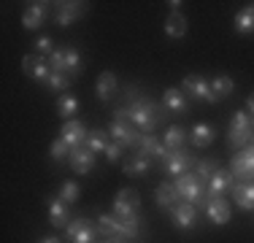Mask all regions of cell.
<instances>
[{"instance_id": "obj_20", "label": "cell", "mask_w": 254, "mask_h": 243, "mask_svg": "<svg viewBox=\"0 0 254 243\" xmlns=\"http://www.w3.org/2000/svg\"><path fill=\"white\" fill-rule=\"evenodd\" d=\"M205 214H208L211 224H216V227H222V224L230 222V203L225 197H214L208 203V208H205Z\"/></svg>"}, {"instance_id": "obj_24", "label": "cell", "mask_w": 254, "mask_h": 243, "mask_svg": "<svg viewBox=\"0 0 254 243\" xmlns=\"http://www.w3.org/2000/svg\"><path fill=\"white\" fill-rule=\"evenodd\" d=\"M214 138H216V130L211 124H205V122L195 124V127H192V132H190V141H192V146H197V149L211 146V143H214Z\"/></svg>"}, {"instance_id": "obj_15", "label": "cell", "mask_w": 254, "mask_h": 243, "mask_svg": "<svg viewBox=\"0 0 254 243\" xmlns=\"http://www.w3.org/2000/svg\"><path fill=\"white\" fill-rule=\"evenodd\" d=\"M70 168H73V173L78 176H87L89 170L95 168V151H89L87 146H78V149L70 151Z\"/></svg>"}, {"instance_id": "obj_2", "label": "cell", "mask_w": 254, "mask_h": 243, "mask_svg": "<svg viewBox=\"0 0 254 243\" xmlns=\"http://www.w3.org/2000/svg\"><path fill=\"white\" fill-rule=\"evenodd\" d=\"M173 186H176L179 197L184 200V203H192L195 208H208V203H205V197H208V181L200 179L195 170L181 173Z\"/></svg>"}, {"instance_id": "obj_14", "label": "cell", "mask_w": 254, "mask_h": 243, "mask_svg": "<svg viewBox=\"0 0 254 243\" xmlns=\"http://www.w3.org/2000/svg\"><path fill=\"white\" fill-rule=\"evenodd\" d=\"M171 216H173V224H176L179 230H192L195 227V222H197V208L192 203H176L171 208Z\"/></svg>"}, {"instance_id": "obj_32", "label": "cell", "mask_w": 254, "mask_h": 243, "mask_svg": "<svg viewBox=\"0 0 254 243\" xmlns=\"http://www.w3.org/2000/svg\"><path fill=\"white\" fill-rule=\"evenodd\" d=\"M87 146L89 151H95V154H98V151H106L108 149V132H103V130H89V135H87Z\"/></svg>"}, {"instance_id": "obj_4", "label": "cell", "mask_w": 254, "mask_h": 243, "mask_svg": "<svg viewBox=\"0 0 254 243\" xmlns=\"http://www.w3.org/2000/svg\"><path fill=\"white\" fill-rule=\"evenodd\" d=\"M141 194L135 189H119L114 200V216L122 219L125 224H141Z\"/></svg>"}, {"instance_id": "obj_37", "label": "cell", "mask_w": 254, "mask_h": 243, "mask_svg": "<svg viewBox=\"0 0 254 243\" xmlns=\"http://www.w3.org/2000/svg\"><path fill=\"white\" fill-rule=\"evenodd\" d=\"M216 170H219V162H216V160H200V162L195 165V173L200 176V179H205V181H208L211 176L216 173Z\"/></svg>"}, {"instance_id": "obj_18", "label": "cell", "mask_w": 254, "mask_h": 243, "mask_svg": "<svg viewBox=\"0 0 254 243\" xmlns=\"http://www.w3.org/2000/svg\"><path fill=\"white\" fill-rule=\"evenodd\" d=\"M233 197H235V205L241 211H254V184L252 181H235Z\"/></svg>"}, {"instance_id": "obj_29", "label": "cell", "mask_w": 254, "mask_h": 243, "mask_svg": "<svg viewBox=\"0 0 254 243\" xmlns=\"http://www.w3.org/2000/svg\"><path fill=\"white\" fill-rule=\"evenodd\" d=\"M114 95H117V76H114L111 70L100 73V78H98V97H100V100H111Z\"/></svg>"}, {"instance_id": "obj_7", "label": "cell", "mask_w": 254, "mask_h": 243, "mask_svg": "<svg viewBox=\"0 0 254 243\" xmlns=\"http://www.w3.org/2000/svg\"><path fill=\"white\" fill-rule=\"evenodd\" d=\"M108 135H111L117 143L127 146V149H138V146H141V141H143V135L130 124V122H117V119H114L111 127H108Z\"/></svg>"}, {"instance_id": "obj_39", "label": "cell", "mask_w": 254, "mask_h": 243, "mask_svg": "<svg viewBox=\"0 0 254 243\" xmlns=\"http://www.w3.org/2000/svg\"><path fill=\"white\" fill-rule=\"evenodd\" d=\"M119 157H122V143H108V149H106V160L108 162H119Z\"/></svg>"}, {"instance_id": "obj_41", "label": "cell", "mask_w": 254, "mask_h": 243, "mask_svg": "<svg viewBox=\"0 0 254 243\" xmlns=\"http://www.w3.org/2000/svg\"><path fill=\"white\" fill-rule=\"evenodd\" d=\"M246 114H249V117H254V95L246 100Z\"/></svg>"}, {"instance_id": "obj_31", "label": "cell", "mask_w": 254, "mask_h": 243, "mask_svg": "<svg viewBox=\"0 0 254 243\" xmlns=\"http://www.w3.org/2000/svg\"><path fill=\"white\" fill-rule=\"evenodd\" d=\"M57 114H60L63 119L70 122V117H73V114H78V100H76L70 92L60 95V97H57Z\"/></svg>"}, {"instance_id": "obj_25", "label": "cell", "mask_w": 254, "mask_h": 243, "mask_svg": "<svg viewBox=\"0 0 254 243\" xmlns=\"http://www.w3.org/2000/svg\"><path fill=\"white\" fill-rule=\"evenodd\" d=\"M187 106H190V97L181 92V89H176V87H168L165 89V108L171 114H184Z\"/></svg>"}, {"instance_id": "obj_6", "label": "cell", "mask_w": 254, "mask_h": 243, "mask_svg": "<svg viewBox=\"0 0 254 243\" xmlns=\"http://www.w3.org/2000/svg\"><path fill=\"white\" fill-rule=\"evenodd\" d=\"M181 92H184L190 100H205V103H219L214 95V89H211V81L203 76H187L184 81H181Z\"/></svg>"}, {"instance_id": "obj_43", "label": "cell", "mask_w": 254, "mask_h": 243, "mask_svg": "<svg viewBox=\"0 0 254 243\" xmlns=\"http://www.w3.org/2000/svg\"><path fill=\"white\" fill-rule=\"evenodd\" d=\"M168 5H171V11H173V14H179V8H181V3H179V0H171Z\"/></svg>"}, {"instance_id": "obj_12", "label": "cell", "mask_w": 254, "mask_h": 243, "mask_svg": "<svg viewBox=\"0 0 254 243\" xmlns=\"http://www.w3.org/2000/svg\"><path fill=\"white\" fill-rule=\"evenodd\" d=\"M87 135H89L87 124H84V122H76V119L65 122L63 130H60V138H63V141L68 143L70 149H78V146H84V143H87Z\"/></svg>"}, {"instance_id": "obj_10", "label": "cell", "mask_w": 254, "mask_h": 243, "mask_svg": "<svg viewBox=\"0 0 254 243\" xmlns=\"http://www.w3.org/2000/svg\"><path fill=\"white\" fill-rule=\"evenodd\" d=\"M230 173H233L235 179H241V181H252L254 179V149H252V146L241 149L238 154L233 157Z\"/></svg>"}, {"instance_id": "obj_8", "label": "cell", "mask_w": 254, "mask_h": 243, "mask_svg": "<svg viewBox=\"0 0 254 243\" xmlns=\"http://www.w3.org/2000/svg\"><path fill=\"white\" fill-rule=\"evenodd\" d=\"M65 235L70 243H98V227L87 219H73L65 227Z\"/></svg>"}, {"instance_id": "obj_30", "label": "cell", "mask_w": 254, "mask_h": 243, "mask_svg": "<svg viewBox=\"0 0 254 243\" xmlns=\"http://www.w3.org/2000/svg\"><path fill=\"white\" fill-rule=\"evenodd\" d=\"M165 35L168 38H184L187 35V19L181 14H171L165 19Z\"/></svg>"}, {"instance_id": "obj_9", "label": "cell", "mask_w": 254, "mask_h": 243, "mask_svg": "<svg viewBox=\"0 0 254 243\" xmlns=\"http://www.w3.org/2000/svg\"><path fill=\"white\" fill-rule=\"evenodd\" d=\"M192 165H197V160L190 154L187 149H176V151H168V157H165V162H162V168H165V173L168 176H179L181 173H187Z\"/></svg>"}, {"instance_id": "obj_3", "label": "cell", "mask_w": 254, "mask_h": 243, "mask_svg": "<svg viewBox=\"0 0 254 243\" xmlns=\"http://www.w3.org/2000/svg\"><path fill=\"white\" fill-rule=\"evenodd\" d=\"M49 68H52V73H63L68 78H78L84 62H81V54L76 49L65 46V49H54L49 54Z\"/></svg>"}, {"instance_id": "obj_1", "label": "cell", "mask_w": 254, "mask_h": 243, "mask_svg": "<svg viewBox=\"0 0 254 243\" xmlns=\"http://www.w3.org/2000/svg\"><path fill=\"white\" fill-rule=\"evenodd\" d=\"M114 119L117 122H130L132 127H138V130H143L146 135H152L162 122V108L157 106L154 100H149V97L132 95V103L125 106V108H117V111H114Z\"/></svg>"}, {"instance_id": "obj_33", "label": "cell", "mask_w": 254, "mask_h": 243, "mask_svg": "<svg viewBox=\"0 0 254 243\" xmlns=\"http://www.w3.org/2000/svg\"><path fill=\"white\" fill-rule=\"evenodd\" d=\"M211 89H214L216 100H222V97L233 95V89H235V81H233L230 76H216L214 81H211Z\"/></svg>"}, {"instance_id": "obj_35", "label": "cell", "mask_w": 254, "mask_h": 243, "mask_svg": "<svg viewBox=\"0 0 254 243\" xmlns=\"http://www.w3.org/2000/svg\"><path fill=\"white\" fill-rule=\"evenodd\" d=\"M70 151H73V149H70V146L65 143L63 138H57V141L52 143V151H49V154H52L54 162H63V160H70Z\"/></svg>"}, {"instance_id": "obj_42", "label": "cell", "mask_w": 254, "mask_h": 243, "mask_svg": "<svg viewBox=\"0 0 254 243\" xmlns=\"http://www.w3.org/2000/svg\"><path fill=\"white\" fill-rule=\"evenodd\" d=\"M38 243H63V241H60L57 235H46V238H41Z\"/></svg>"}, {"instance_id": "obj_44", "label": "cell", "mask_w": 254, "mask_h": 243, "mask_svg": "<svg viewBox=\"0 0 254 243\" xmlns=\"http://www.w3.org/2000/svg\"><path fill=\"white\" fill-rule=\"evenodd\" d=\"M252 130H254V119H252Z\"/></svg>"}, {"instance_id": "obj_34", "label": "cell", "mask_w": 254, "mask_h": 243, "mask_svg": "<svg viewBox=\"0 0 254 243\" xmlns=\"http://www.w3.org/2000/svg\"><path fill=\"white\" fill-rule=\"evenodd\" d=\"M78 194H81V186H78L76 181H65V184L60 186V194H57V197L63 200V203L70 205V203H76V200H78Z\"/></svg>"}, {"instance_id": "obj_28", "label": "cell", "mask_w": 254, "mask_h": 243, "mask_svg": "<svg viewBox=\"0 0 254 243\" xmlns=\"http://www.w3.org/2000/svg\"><path fill=\"white\" fill-rule=\"evenodd\" d=\"M187 138H190V135H187L184 127L171 124V127L165 130V141H162V143L168 146V151H176V149H184V141H187Z\"/></svg>"}, {"instance_id": "obj_16", "label": "cell", "mask_w": 254, "mask_h": 243, "mask_svg": "<svg viewBox=\"0 0 254 243\" xmlns=\"http://www.w3.org/2000/svg\"><path fill=\"white\" fill-rule=\"evenodd\" d=\"M84 11H87V3H57L54 22H57V27H68V24H73Z\"/></svg>"}, {"instance_id": "obj_17", "label": "cell", "mask_w": 254, "mask_h": 243, "mask_svg": "<svg viewBox=\"0 0 254 243\" xmlns=\"http://www.w3.org/2000/svg\"><path fill=\"white\" fill-rule=\"evenodd\" d=\"M46 11H49V3H30L25 8V14H22V27L38 30L46 22Z\"/></svg>"}, {"instance_id": "obj_36", "label": "cell", "mask_w": 254, "mask_h": 243, "mask_svg": "<svg viewBox=\"0 0 254 243\" xmlns=\"http://www.w3.org/2000/svg\"><path fill=\"white\" fill-rule=\"evenodd\" d=\"M70 81H73V78L63 76V73H52L49 81H46V87H49L52 92H63V95H65V89L70 87Z\"/></svg>"}, {"instance_id": "obj_11", "label": "cell", "mask_w": 254, "mask_h": 243, "mask_svg": "<svg viewBox=\"0 0 254 243\" xmlns=\"http://www.w3.org/2000/svg\"><path fill=\"white\" fill-rule=\"evenodd\" d=\"M22 68L30 78H35V81L46 84L52 76V68H49V60H44L41 54H27L25 60H22Z\"/></svg>"}, {"instance_id": "obj_21", "label": "cell", "mask_w": 254, "mask_h": 243, "mask_svg": "<svg viewBox=\"0 0 254 243\" xmlns=\"http://www.w3.org/2000/svg\"><path fill=\"white\" fill-rule=\"evenodd\" d=\"M138 151H141V154H146L149 160H160V162H165V157H168V146L162 143V141H157L154 135H143Z\"/></svg>"}, {"instance_id": "obj_40", "label": "cell", "mask_w": 254, "mask_h": 243, "mask_svg": "<svg viewBox=\"0 0 254 243\" xmlns=\"http://www.w3.org/2000/svg\"><path fill=\"white\" fill-rule=\"evenodd\" d=\"M103 243H130L127 238H122V235H114V238H106Z\"/></svg>"}, {"instance_id": "obj_23", "label": "cell", "mask_w": 254, "mask_h": 243, "mask_svg": "<svg viewBox=\"0 0 254 243\" xmlns=\"http://www.w3.org/2000/svg\"><path fill=\"white\" fill-rule=\"evenodd\" d=\"M154 200H157V205H160L162 211H171V208L179 203L181 197H179L176 186H173V184H168V181H165V184H160V186L154 189Z\"/></svg>"}, {"instance_id": "obj_38", "label": "cell", "mask_w": 254, "mask_h": 243, "mask_svg": "<svg viewBox=\"0 0 254 243\" xmlns=\"http://www.w3.org/2000/svg\"><path fill=\"white\" fill-rule=\"evenodd\" d=\"M33 49H35V54H41V57H44V54H52L54 52V41L49 38V35H38V38H35V44H33Z\"/></svg>"}, {"instance_id": "obj_27", "label": "cell", "mask_w": 254, "mask_h": 243, "mask_svg": "<svg viewBox=\"0 0 254 243\" xmlns=\"http://www.w3.org/2000/svg\"><path fill=\"white\" fill-rule=\"evenodd\" d=\"M149 168H152V160H149L146 154H141V151H135L132 157L125 160V173L127 176H143Z\"/></svg>"}, {"instance_id": "obj_13", "label": "cell", "mask_w": 254, "mask_h": 243, "mask_svg": "<svg viewBox=\"0 0 254 243\" xmlns=\"http://www.w3.org/2000/svg\"><path fill=\"white\" fill-rule=\"evenodd\" d=\"M233 184H235V176L230 173V170H216L214 176L208 179V200H214V197H225V194L233 189Z\"/></svg>"}, {"instance_id": "obj_26", "label": "cell", "mask_w": 254, "mask_h": 243, "mask_svg": "<svg viewBox=\"0 0 254 243\" xmlns=\"http://www.w3.org/2000/svg\"><path fill=\"white\" fill-rule=\"evenodd\" d=\"M233 27H235V33H241V35L254 33V5H246V8H241L238 14H235Z\"/></svg>"}, {"instance_id": "obj_19", "label": "cell", "mask_w": 254, "mask_h": 243, "mask_svg": "<svg viewBox=\"0 0 254 243\" xmlns=\"http://www.w3.org/2000/svg\"><path fill=\"white\" fill-rule=\"evenodd\" d=\"M98 233L100 235H106V238H114V235H122V238H127V227H125V222L122 219H117L114 214H103L98 219ZM130 241V238H127Z\"/></svg>"}, {"instance_id": "obj_22", "label": "cell", "mask_w": 254, "mask_h": 243, "mask_svg": "<svg viewBox=\"0 0 254 243\" xmlns=\"http://www.w3.org/2000/svg\"><path fill=\"white\" fill-rule=\"evenodd\" d=\"M49 222L54 227H68L73 219H70V211H68V203H63L60 197H54L49 203Z\"/></svg>"}, {"instance_id": "obj_5", "label": "cell", "mask_w": 254, "mask_h": 243, "mask_svg": "<svg viewBox=\"0 0 254 243\" xmlns=\"http://www.w3.org/2000/svg\"><path fill=\"white\" fill-rule=\"evenodd\" d=\"M254 141V130H252V117L246 111H238L233 117V124H230L227 132V146L230 149H246Z\"/></svg>"}]
</instances>
